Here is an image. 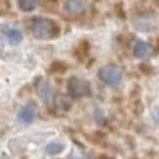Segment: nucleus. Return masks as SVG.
<instances>
[{
    "instance_id": "nucleus-1",
    "label": "nucleus",
    "mask_w": 159,
    "mask_h": 159,
    "mask_svg": "<svg viewBox=\"0 0 159 159\" xmlns=\"http://www.w3.org/2000/svg\"><path fill=\"white\" fill-rule=\"evenodd\" d=\"M58 24L48 17H36L31 21V33L38 39H52L58 36Z\"/></svg>"
},
{
    "instance_id": "nucleus-2",
    "label": "nucleus",
    "mask_w": 159,
    "mask_h": 159,
    "mask_svg": "<svg viewBox=\"0 0 159 159\" xmlns=\"http://www.w3.org/2000/svg\"><path fill=\"white\" fill-rule=\"evenodd\" d=\"M67 91L72 98H86L91 94V84L80 77H70L67 80Z\"/></svg>"
},
{
    "instance_id": "nucleus-3",
    "label": "nucleus",
    "mask_w": 159,
    "mask_h": 159,
    "mask_svg": "<svg viewBox=\"0 0 159 159\" xmlns=\"http://www.w3.org/2000/svg\"><path fill=\"white\" fill-rule=\"evenodd\" d=\"M98 75H99V79L103 80L106 86H110V87H118V86H120V82H121V79H123V74H121V70L118 69L116 65L103 67Z\"/></svg>"
},
{
    "instance_id": "nucleus-4",
    "label": "nucleus",
    "mask_w": 159,
    "mask_h": 159,
    "mask_svg": "<svg viewBox=\"0 0 159 159\" xmlns=\"http://www.w3.org/2000/svg\"><path fill=\"white\" fill-rule=\"evenodd\" d=\"M36 93H38V96L41 98V101L46 106H53V101H55L57 94H55V91H53L52 84L48 80L38 79V82H36Z\"/></svg>"
},
{
    "instance_id": "nucleus-5",
    "label": "nucleus",
    "mask_w": 159,
    "mask_h": 159,
    "mask_svg": "<svg viewBox=\"0 0 159 159\" xmlns=\"http://www.w3.org/2000/svg\"><path fill=\"white\" fill-rule=\"evenodd\" d=\"M36 113H38V110H36V103L34 101H29V103H26L24 106L19 110L17 118L22 121V123H33L34 118H36Z\"/></svg>"
},
{
    "instance_id": "nucleus-6",
    "label": "nucleus",
    "mask_w": 159,
    "mask_h": 159,
    "mask_svg": "<svg viewBox=\"0 0 159 159\" xmlns=\"http://www.w3.org/2000/svg\"><path fill=\"white\" fill-rule=\"evenodd\" d=\"M0 31H2V34L7 38V41L11 43V45H19V43L22 41V33L19 31L17 28H11V26H2L0 28Z\"/></svg>"
},
{
    "instance_id": "nucleus-7",
    "label": "nucleus",
    "mask_w": 159,
    "mask_h": 159,
    "mask_svg": "<svg viewBox=\"0 0 159 159\" xmlns=\"http://www.w3.org/2000/svg\"><path fill=\"white\" fill-rule=\"evenodd\" d=\"M63 7H65V11L69 12V14L80 16V14H84V12H86L87 5H86V2H84V0H67Z\"/></svg>"
},
{
    "instance_id": "nucleus-8",
    "label": "nucleus",
    "mask_w": 159,
    "mask_h": 159,
    "mask_svg": "<svg viewBox=\"0 0 159 159\" xmlns=\"http://www.w3.org/2000/svg\"><path fill=\"white\" fill-rule=\"evenodd\" d=\"M151 53H152V48H151V45H149V43L137 41L134 45V57H135V58L144 60V58H147V57H151Z\"/></svg>"
},
{
    "instance_id": "nucleus-9",
    "label": "nucleus",
    "mask_w": 159,
    "mask_h": 159,
    "mask_svg": "<svg viewBox=\"0 0 159 159\" xmlns=\"http://www.w3.org/2000/svg\"><path fill=\"white\" fill-rule=\"evenodd\" d=\"M53 108L58 111H69L70 110V99L63 94H57L55 101H53Z\"/></svg>"
},
{
    "instance_id": "nucleus-10",
    "label": "nucleus",
    "mask_w": 159,
    "mask_h": 159,
    "mask_svg": "<svg viewBox=\"0 0 159 159\" xmlns=\"http://www.w3.org/2000/svg\"><path fill=\"white\" fill-rule=\"evenodd\" d=\"M39 5V0H19V9L22 12H33Z\"/></svg>"
},
{
    "instance_id": "nucleus-11",
    "label": "nucleus",
    "mask_w": 159,
    "mask_h": 159,
    "mask_svg": "<svg viewBox=\"0 0 159 159\" xmlns=\"http://www.w3.org/2000/svg\"><path fill=\"white\" fill-rule=\"evenodd\" d=\"M63 149H65V145H63L62 142H52V144H48L45 147V152L48 156H57V154H60Z\"/></svg>"
},
{
    "instance_id": "nucleus-12",
    "label": "nucleus",
    "mask_w": 159,
    "mask_h": 159,
    "mask_svg": "<svg viewBox=\"0 0 159 159\" xmlns=\"http://www.w3.org/2000/svg\"><path fill=\"white\" fill-rule=\"evenodd\" d=\"M152 116H154V120H156V121H159V108L154 111V113H152Z\"/></svg>"
}]
</instances>
